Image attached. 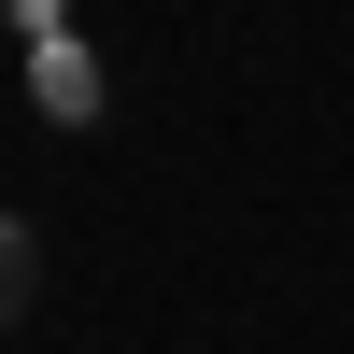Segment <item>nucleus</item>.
I'll return each mask as SVG.
<instances>
[{"label": "nucleus", "mask_w": 354, "mask_h": 354, "mask_svg": "<svg viewBox=\"0 0 354 354\" xmlns=\"http://www.w3.org/2000/svg\"><path fill=\"white\" fill-rule=\"evenodd\" d=\"M43 298V227H0V312Z\"/></svg>", "instance_id": "1"}]
</instances>
